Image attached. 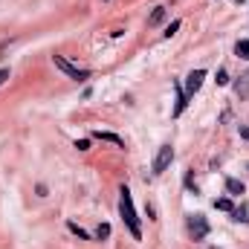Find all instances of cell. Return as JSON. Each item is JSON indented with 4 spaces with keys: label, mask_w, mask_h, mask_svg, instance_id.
Instances as JSON below:
<instances>
[{
    "label": "cell",
    "mask_w": 249,
    "mask_h": 249,
    "mask_svg": "<svg viewBox=\"0 0 249 249\" xmlns=\"http://www.w3.org/2000/svg\"><path fill=\"white\" fill-rule=\"evenodd\" d=\"M235 3H238V6H241V3H247V0H235Z\"/></svg>",
    "instance_id": "21"
},
{
    "label": "cell",
    "mask_w": 249,
    "mask_h": 249,
    "mask_svg": "<svg viewBox=\"0 0 249 249\" xmlns=\"http://www.w3.org/2000/svg\"><path fill=\"white\" fill-rule=\"evenodd\" d=\"M203 78H206V72H203V70L188 72V78H186V96H194V93L203 87Z\"/></svg>",
    "instance_id": "5"
},
{
    "label": "cell",
    "mask_w": 249,
    "mask_h": 249,
    "mask_svg": "<svg viewBox=\"0 0 249 249\" xmlns=\"http://www.w3.org/2000/svg\"><path fill=\"white\" fill-rule=\"evenodd\" d=\"M235 55H238V58H244V61H249V38H244V41H238V44H235Z\"/></svg>",
    "instance_id": "10"
},
{
    "label": "cell",
    "mask_w": 249,
    "mask_h": 249,
    "mask_svg": "<svg viewBox=\"0 0 249 249\" xmlns=\"http://www.w3.org/2000/svg\"><path fill=\"white\" fill-rule=\"evenodd\" d=\"M235 93H238L241 99H247V96H249V72H244V75L238 78V84H235Z\"/></svg>",
    "instance_id": "7"
},
{
    "label": "cell",
    "mask_w": 249,
    "mask_h": 249,
    "mask_svg": "<svg viewBox=\"0 0 249 249\" xmlns=\"http://www.w3.org/2000/svg\"><path fill=\"white\" fill-rule=\"evenodd\" d=\"M119 214H122L124 226L130 229V235L139 241L142 238V226H139V217H136V209H133V200H130V191L122 186V191H119Z\"/></svg>",
    "instance_id": "1"
},
{
    "label": "cell",
    "mask_w": 249,
    "mask_h": 249,
    "mask_svg": "<svg viewBox=\"0 0 249 249\" xmlns=\"http://www.w3.org/2000/svg\"><path fill=\"white\" fill-rule=\"evenodd\" d=\"M162 20H165V9H162V6H157V9L151 12V18H148V23H151V26H157V23H162Z\"/></svg>",
    "instance_id": "11"
},
{
    "label": "cell",
    "mask_w": 249,
    "mask_h": 249,
    "mask_svg": "<svg viewBox=\"0 0 249 249\" xmlns=\"http://www.w3.org/2000/svg\"><path fill=\"white\" fill-rule=\"evenodd\" d=\"M171 160H174V148H171V145H162V148L157 151V157H154V174H162V171L171 165Z\"/></svg>",
    "instance_id": "3"
},
{
    "label": "cell",
    "mask_w": 249,
    "mask_h": 249,
    "mask_svg": "<svg viewBox=\"0 0 249 249\" xmlns=\"http://www.w3.org/2000/svg\"><path fill=\"white\" fill-rule=\"evenodd\" d=\"M188 232L194 235V241H203V238L209 235V223H206V217H203V214L188 217Z\"/></svg>",
    "instance_id": "4"
},
{
    "label": "cell",
    "mask_w": 249,
    "mask_h": 249,
    "mask_svg": "<svg viewBox=\"0 0 249 249\" xmlns=\"http://www.w3.org/2000/svg\"><path fill=\"white\" fill-rule=\"evenodd\" d=\"M214 209H220V212H232V203H229L226 197H220V200H214Z\"/></svg>",
    "instance_id": "13"
},
{
    "label": "cell",
    "mask_w": 249,
    "mask_h": 249,
    "mask_svg": "<svg viewBox=\"0 0 249 249\" xmlns=\"http://www.w3.org/2000/svg\"><path fill=\"white\" fill-rule=\"evenodd\" d=\"M53 64H55V67L61 70V72L67 75V78H75V81H81V78H87V75H90L87 70H81V67H75L72 61H67L64 55H53Z\"/></svg>",
    "instance_id": "2"
},
{
    "label": "cell",
    "mask_w": 249,
    "mask_h": 249,
    "mask_svg": "<svg viewBox=\"0 0 249 249\" xmlns=\"http://www.w3.org/2000/svg\"><path fill=\"white\" fill-rule=\"evenodd\" d=\"M177 29H180V20H171V23H168V29H165V38L177 35Z\"/></svg>",
    "instance_id": "14"
},
{
    "label": "cell",
    "mask_w": 249,
    "mask_h": 249,
    "mask_svg": "<svg viewBox=\"0 0 249 249\" xmlns=\"http://www.w3.org/2000/svg\"><path fill=\"white\" fill-rule=\"evenodd\" d=\"M241 136H244V139H249V124H241Z\"/></svg>",
    "instance_id": "19"
},
{
    "label": "cell",
    "mask_w": 249,
    "mask_h": 249,
    "mask_svg": "<svg viewBox=\"0 0 249 249\" xmlns=\"http://www.w3.org/2000/svg\"><path fill=\"white\" fill-rule=\"evenodd\" d=\"M93 136H96V139H102V142H110V145H116V148H124L122 136H116V133H107V130H96Z\"/></svg>",
    "instance_id": "6"
},
{
    "label": "cell",
    "mask_w": 249,
    "mask_h": 249,
    "mask_svg": "<svg viewBox=\"0 0 249 249\" xmlns=\"http://www.w3.org/2000/svg\"><path fill=\"white\" fill-rule=\"evenodd\" d=\"M247 214H249L247 206H238V209H232V217H235V220H249Z\"/></svg>",
    "instance_id": "12"
},
{
    "label": "cell",
    "mask_w": 249,
    "mask_h": 249,
    "mask_svg": "<svg viewBox=\"0 0 249 249\" xmlns=\"http://www.w3.org/2000/svg\"><path fill=\"white\" fill-rule=\"evenodd\" d=\"M107 235H110V226H107V223H102V226L96 229V238L102 241V238H107Z\"/></svg>",
    "instance_id": "16"
},
{
    "label": "cell",
    "mask_w": 249,
    "mask_h": 249,
    "mask_svg": "<svg viewBox=\"0 0 249 249\" xmlns=\"http://www.w3.org/2000/svg\"><path fill=\"white\" fill-rule=\"evenodd\" d=\"M6 78H9V70H0V84H3Z\"/></svg>",
    "instance_id": "20"
},
{
    "label": "cell",
    "mask_w": 249,
    "mask_h": 249,
    "mask_svg": "<svg viewBox=\"0 0 249 249\" xmlns=\"http://www.w3.org/2000/svg\"><path fill=\"white\" fill-rule=\"evenodd\" d=\"M214 81H217L220 87H223V84H229V72H226V70H217V78H214Z\"/></svg>",
    "instance_id": "15"
},
{
    "label": "cell",
    "mask_w": 249,
    "mask_h": 249,
    "mask_svg": "<svg viewBox=\"0 0 249 249\" xmlns=\"http://www.w3.org/2000/svg\"><path fill=\"white\" fill-rule=\"evenodd\" d=\"M75 148H78V151H87V148H90V142H87V139H78V142H75Z\"/></svg>",
    "instance_id": "18"
},
{
    "label": "cell",
    "mask_w": 249,
    "mask_h": 249,
    "mask_svg": "<svg viewBox=\"0 0 249 249\" xmlns=\"http://www.w3.org/2000/svg\"><path fill=\"white\" fill-rule=\"evenodd\" d=\"M70 232H75V235H78V238H90V235H87V232H84V229H78V226H75V223H70Z\"/></svg>",
    "instance_id": "17"
},
{
    "label": "cell",
    "mask_w": 249,
    "mask_h": 249,
    "mask_svg": "<svg viewBox=\"0 0 249 249\" xmlns=\"http://www.w3.org/2000/svg\"><path fill=\"white\" fill-rule=\"evenodd\" d=\"M226 191H229L232 197H241V194H244V183L235 180V177H229V180H226Z\"/></svg>",
    "instance_id": "8"
},
{
    "label": "cell",
    "mask_w": 249,
    "mask_h": 249,
    "mask_svg": "<svg viewBox=\"0 0 249 249\" xmlns=\"http://www.w3.org/2000/svg\"><path fill=\"white\" fill-rule=\"evenodd\" d=\"M186 105H188L186 90H180V87H177V105H174V116H180V113L186 110Z\"/></svg>",
    "instance_id": "9"
}]
</instances>
